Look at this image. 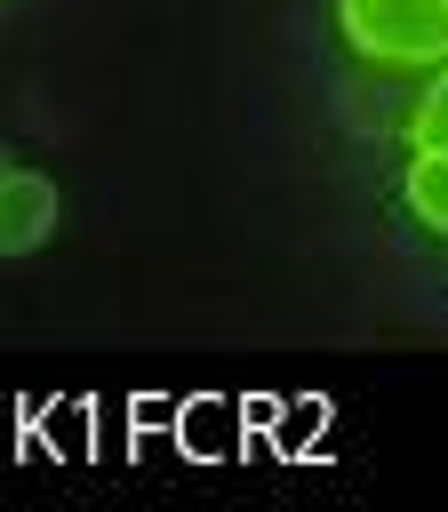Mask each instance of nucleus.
Segmentation results:
<instances>
[{
  "label": "nucleus",
  "mask_w": 448,
  "mask_h": 512,
  "mask_svg": "<svg viewBox=\"0 0 448 512\" xmlns=\"http://www.w3.org/2000/svg\"><path fill=\"white\" fill-rule=\"evenodd\" d=\"M336 16H344V40L384 72L448 64V0H344Z\"/></svg>",
  "instance_id": "obj_1"
},
{
  "label": "nucleus",
  "mask_w": 448,
  "mask_h": 512,
  "mask_svg": "<svg viewBox=\"0 0 448 512\" xmlns=\"http://www.w3.org/2000/svg\"><path fill=\"white\" fill-rule=\"evenodd\" d=\"M48 232H56V184L32 168H8L0 176V256H32Z\"/></svg>",
  "instance_id": "obj_2"
},
{
  "label": "nucleus",
  "mask_w": 448,
  "mask_h": 512,
  "mask_svg": "<svg viewBox=\"0 0 448 512\" xmlns=\"http://www.w3.org/2000/svg\"><path fill=\"white\" fill-rule=\"evenodd\" d=\"M400 192H408V208H416V224H432V232H448V144H416V160H408V176H400Z\"/></svg>",
  "instance_id": "obj_3"
},
{
  "label": "nucleus",
  "mask_w": 448,
  "mask_h": 512,
  "mask_svg": "<svg viewBox=\"0 0 448 512\" xmlns=\"http://www.w3.org/2000/svg\"><path fill=\"white\" fill-rule=\"evenodd\" d=\"M416 144H448V64L432 72V88L416 104Z\"/></svg>",
  "instance_id": "obj_4"
},
{
  "label": "nucleus",
  "mask_w": 448,
  "mask_h": 512,
  "mask_svg": "<svg viewBox=\"0 0 448 512\" xmlns=\"http://www.w3.org/2000/svg\"><path fill=\"white\" fill-rule=\"evenodd\" d=\"M0 176H8V160H0Z\"/></svg>",
  "instance_id": "obj_5"
}]
</instances>
